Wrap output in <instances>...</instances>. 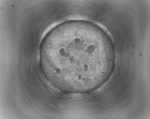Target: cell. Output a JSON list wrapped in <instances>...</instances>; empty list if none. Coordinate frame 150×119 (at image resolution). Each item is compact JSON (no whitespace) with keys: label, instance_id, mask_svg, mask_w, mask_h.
Instances as JSON below:
<instances>
[{"label":"cell","instance_id":"6da1fadb","mask_svg":"<svg viewBox=\"0 0 150 119\" xmlns=\"http://www.w3.org/2000/svg\"><path fill=\"white\" fill-rule=\"evenodd\" d=\"M99 53L98 48L85 42L72 41L49 49L48 61L50 68L57 75L81 78L98 67V63L90 60L99 61L90 58L99 60Z\"/></svg>","mask_w":150,"mask_h":119}]
</instances>
